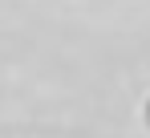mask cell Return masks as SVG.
Here are the masks:
<instances>
[{"label": "cell", "mask_w": 150, "mask_h": 138, "mask_svg": "<svg viewBox=\"0 0 150 138\" xmlns=\"http://www.w3.org/2000/svg\"><path fill=\"white\" fill-rule=\"evenodd\" d=\"M146 122H150V102H146Z\"/></svg>", "instance_id": "6da1fadb"}]
</instances>
